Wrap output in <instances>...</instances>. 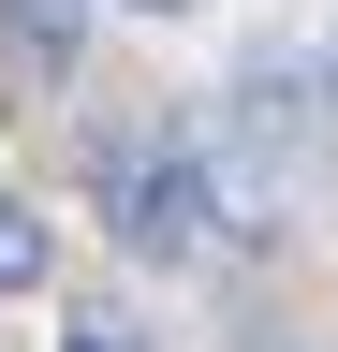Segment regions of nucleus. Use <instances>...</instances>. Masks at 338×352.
Listing matches in <instances>:
<instances>
[{"label": "nucleus", "instance_id": "nucleus-1", "mask_svg": "<svg viewBox=\"0 0 338 352\" xmlns=\"http://www.w3.org/2000/svg\"><path fill=\"white\" fill-rule=\"evenodd\" d=\"M89 191H103V235L133 264H206V250H221V162H206V132H177V118L103 132V147H89Z\"/></svg>", "mask_w": 338, "mask_h": 352}, {"label": "nucleus", "instance_id": "nucleus-2", "mask_svg": "<svg viewBox=\"0 0 338 352\" xmlns=\"http://www.w3.org/2000/svg\"><path fill=\"white\" fill-rule=\"evenodd\" d=\"M0 59H15L30 88H59L74 59H89V0H0Z\"/></svg>", "mask_w": 338, "mask_h": 352}, {"label": "nucleus", "instance_id": "nucleus-3", "mask_svg": "<svg viewBox=\"0 0 338 352\" xmlns=\"http://www.w3.org/2000/svg\"><path fill=\"white\" fill-rule=\"evenodd\" d=\"M45 264H59V235H45V206L0 176V294H45Z\"/></svg>", "mask_w": 338, "mask_h": 352}, {"label": "nucleus", "instance_id": "nucleus-4", "mask_svg": "<svg viewBox=\"0 0 338 352\" xmlns=\"http://www.w3.org/2000/svg\"><path fill=\"white\" fill-rule=\"evenodd\" d=\"M59 352H162V338L133 323V308H74V323H59Z\"/></svg>", "mask_w": 338, "mask_h": 352}, {"label": "nucleus", "instance_id": "nucleus-5", "mask_svg": "<svg viewBox=\"0 0 338 352\" xmlns=\"http://www.w3.org/2000/svg\"><path fill=\"white\" fill-rule=\"evenodd\" d=\"M118 15H191V0H118Z\"/></svg>", "mask_w": 338, "mask_h": 352}]
</instances>
